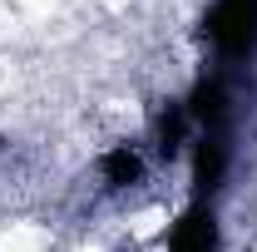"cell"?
<instances>
[{
  "mask_svg": "<svg viewBox=\"0 0 257 252\" xmlns=\"http://www.w3.org/2000/svg\"><path fill=\"white\" fill-rule=\"evenodd\" d=\"M203 35L223 60H247L257 50V0H218V10L203 20Z\"/></svg>",
  "mask_w": 257,
  "mask_h": 252,
  "instance_id": "cell-1",
  "label": "cell"
},
{
  "mask_svg": "<svg viewBox=\"0 0 257 252\" xmlns=\"http://www.w3.org/2000/svg\"><path fill=\"white\" fill-rule=\"evenodd\" d=\"M223 173H227V129H203L198 158H193V188H198V198H213L223 188Z\"/></svg>",
  "mask_w": 257,
  "mask_h": 252,
  "instance_id": "cell-2",
  "label": "cell"
},
{
  "mask_svg": "<svg viewBox=\"0 0 257 252\" xmlns=\"http://www.w3.org/2000/svg\"><path fill=\"white\" fill-rule=\"evenodd\" d=\"M218 247V218H213V208H188L178 227H173V237H168V252H213Z\"/></svg>",
  "mask_w": 257,
  "mask_h": 252,
  "instance_id": "cell-3",
  "label": "cell"
},
{
  "mask_svg": "<svg viewBox=\"0 0 257 252\" xmlns=\"http://www.w3.org/2000/svg\"><path fill=\"white\" fill-rule=\"evenodd\" d=\"M99 168H104V183H109V188H128V183L144 178V163H139L134 149H114V154H104Z\"/></svg>",
  "mask_w": 257,
  "mask_h": 252,
  "instance_id": "cell-4",
  "label": "cell"
},
{
  "mask_svg": "<svg viewBox=\"0 0 257 252\" xmlns=\"http://www.w3.org/2000/svg\"><path fill=\"white\" fill-rule=\"evenodd\" d=\"M183 124H188V109H168V114L159 119V149H163V154H178Z\"/></svg>",
  "mask_w": 257,
  "mask_h": 252,
  "instance_id": "cell-5",
  "label": "cell"
}]
</instances>
